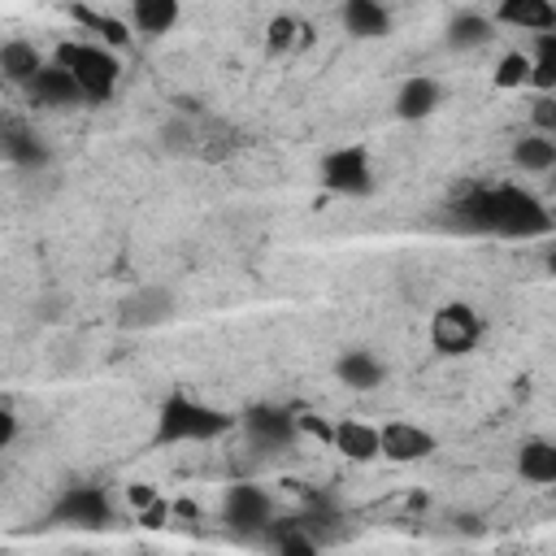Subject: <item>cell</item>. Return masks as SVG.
Returning a JSON list of instances; mask_svg holds the SVG:
<instances>
[{"mask_svg":"<svg viewBox=\"0 0 556 556\" xmlns=\"http://www.w3.org/2000/svg\"><path fill=\"white\" fill-rule=\"evenodd\" d=\"M456 230L500 235V239H547L556 230V213L526 187L513 182H469L447 204Z\"/></svg>","mask_w":556,"mask_h":556,"instance_id":"6da1fadb","label":"cell"},{"mask_svg":"<svg viewBox=\"0 0 556 556\" xmlns=\"http://www.w3.org/2000/svg\"><path fill=\"white\" fill-rule=\"evenodd\" d=\"M239 417L217 408V404H204L187 391H174L161 400L156 408V426H152V443L156 447H178V443H208V439H222L226 430H235Z\"/></svg>","mask_w":556,"mask_h":556,"instance_id":"7a4b0ae2","label":"cell"},{"mask_svg":"<svg viewBox=\"0 0 556 556\" xmlns=\"http://www.w3.org/2000/svg\"><path fill=\"white\" fill-rule=\"evenodd\" d=\"M52 61H61L87 91V104H109L117 96V83H122V61H117V48L109 43H83V39H61Z\"/></svg>","mask_w":556,"mask_h":556,"instance_id":"3957f363","label":"cell"},{"mask_svg":"<svg viewBox=\"0 0 556 556\" xmlns=\"http://www.w3.org/2000/svg\"><path fill=\"white\" fill-rule=\"evenodd\" d=\"M317 178L330 195H343V200L374 195V187H378V174H374V161H369L365 143H343V148L326 152L321 165H317Z\"/></svg>","mask_w":556,"mask_h":556,"instance_id":"277c9868","label":"cell"},{"mask_svg":"<svg viewBox=\"0 0 556 556\" xmlns=\"http://www.w3.org/2000/svg\"><path fill=\"white\" fill-rule=\"evenodd\" d=\"M482 339V317L465 300H447L430 313V348L439 356H469Z\"/></svg>","mask_w":556,"mask_h":556,"instance_id":"5b68a950","label":"cell"},{"mask_svg":"<svg viewBox=\"0 0 556 556\" xmlns=\"http://www.w3.org/2000/svg\"><path fill=\"white\" fill-rule=\"evenodd\" d=\"M222 521L239 539L261 543V534L274 526V495L265 486H256V482H235L222 495Z\"/></svg>","mask_w":556,"mask_h":556,"instance_id":"8992f818","label":"cell"},{"mask_svg":"<svg viewBox=\"0 0 556 556\" xmlns=\"http://www.w3.org/2000/svg\"><path fill=\"white\" fill-rule=\"evenodd\" d=\"M174 313H178V295H174L169 287H161V282H143V287H135L130 295H122V304H117V326H122L126 334H143V330L165 326Z\"/></svg>","mask_w":556,"mask_h":556,"instance_id":"52a82bcc","label":"cell"},{"mask_svg":"<svg viewBox=\"0 0 556 556\" xmlns=\"http://www.w3.org/2000/svg\"><path fill=\"white\" fill-rule=\"evenodd\" d=\"M239 426L248 434L252 447L261 452H278V447H291L300 426H295V413L291 408H278V404H248L239 413Z\"/></svg>","mask_w":556,"mask_h":556,"instance_id":"ba28073f","label":"cell"},{"mask_svg":"<svg viewBox=\"0 0 556 556\" xmlns=\"http://www.w3.org/2000/svg\"><path fill=\"white\" fill-rule=\"evenodd\" d=\"M52 521L61 526H83V530H100L113 521V504L100 486H65L52 504Z\"/></svg>","mask_w":556,"mask_h":556,"instance_id":"9c48e42d","label":"cell"},{"mask_svg":"<svg viewBox=\"0 0 556 556\" xmlns=\"http://www.w3.org/2000/svg\"><path fill=\"white\" fill-rule=\"evenodd\" d=\"M434 452H439L434 430H426L417 421H404V417L382 421V460H391V465H417V460H426Z\"/></svg>","mask_w":556,"mask_h":556,"instance_id":"30bf717a","label":"cell"},{"mask_svg":"<svg viewBox=\"0 0 556 556\" xmlns=\"http://www.w3.org/2000/svg\"><path fill=\"white\" fill-rule=\"evenodd\" d=\"M26 96H30V104H39V109H78V104H87L83 83H78L61 61H43V70L26 83Z\"/></svg>","mask_w":556,"mask_h":556,"instance_id":"8fae6325","label":"cell"},{"mask_svg":"<svg viewBox=\"0 0 556 556\" xmlns=\"http://www.w3.org/2000/svg\"><path fill=\"white\" fill-rule=\"evenodd\" d=\"M0 152H4V161H9L13 169H26V174H39V169L52 161L48 143H43L26 122H17V117L4 122V130H0Z\"/></svg>","mask_w":556,"mask_h":556,"instance_id":"7c38bea8","label":"cell"},{"mask_svg":"<svg viewBox=\"0 0 556 556\" xmlns=\"http://www.w3.org/2000/svg\"><path fill=\"white\" fill-rule=\"evenodd\" d=\"M339 456L356 460V465H369L382 456V430L361 421V417H339L334 421V443H330Z\"/></svg>","mask_w":556,"mask_h":556,"instance_id":"4fadbf2b","label":"cell"},{"mask_svg":"<svg viewBox=\"0 0 556 556\" xmlns=\"http://www.w3.org/2000/svg\"><path fill=\"white\" fill-rule=\"evenodd\" d=\"M235 152H243V130L217 113H204L200 117V139H195V156L217 165V161H230Z\"/></svg>","mask_w":556,"mask_h":556,"instance_id":"5bb4252c","label":"cell"},{"mask_svg":"<svg viewBox=\"0 0 556 556\" xmlns=\"http://www.w3.org/2000/svg\"><path fill=\"white\" fill-rule=\"evenodd\" d=\"M439 104H443V87H439V78H430V74H413V78H404L400 91H395V117H404V122H421V117H430Z\"/></svg>","mask_w":556,"mask_h":556,"instance_id":"9a60e30c","label":"cell"},{"mask_svg":"<svg viewBox=\"0 0 556 556\" xmlns=\"http://www.w3.org/2000/svg\"><path fill=\"white\" fill-rule=\"evenodd\" d=\"M334 378L352 391H374L387 382V365L369 352V348H348L339 361H334Z\"/></svg>","mask_w":556,"mask_h":556,"instance_id":"2e32d148","label":"cell"},{"mask_svg":"<svg viewBox=\"0 0 556 556\" xmlns=\"http://www.w3.org/2000/svg\"><path fill=\"white\" fill-rule=\"evenodd\" d=\"M126 13H130L135 35L156 39V35H165V30L178 26V17H182V0H126Z\"/></svg>","mask_w":556,"mask_h":556,"instance_id":"e0dca14e","label":"cell"},{"mask_svg":"<svg viewBox=\"0 0 556 556\" xmlns=\"http://www.w3.org/2000/svg\"><path fill=\"white\" fill-rule=\"evenodd\" d=\"M495 22L513 26V30H552L556 22V0H500L495 4Z\"/></svg>","mask_w":556,"mask_h":556,"instance_id":"ac0fdd59","label":"cell"},{"mask_svg":"<svg viewBox=\"0 0 556 556\" xmlns=\"http://www.w3.org/2000/svg\"><path fill=\"white\" fill-rule=\"evenodd\" d=\"M517 473L534 486H556V443L552 439H526L517 447Z\"/></svg>","mask_w":556,"mask_h":556,"instance_id":"d6986e66","label":"cell"},{"mask_svg":"<svg viewBox=\"0 0 556 556\" xmlns=\"http://www.w3.org/2000/svg\"><path fill=\"white\" fill-rule=\"evenodd\" d=\"M513 165L521 174H552L556 169V135H543V130H530L513 143Z\"/></svg>","mask_w":556,"mask_h":556,"instance_id":"ffe728a7","label":"cell"},{"mask_svg":"<svg viewBox=\"0 0 556 556\" xmlns=\"http://www.w3.org/2000/svg\"><path fill=\"white\" fill-rule=\"evenodd\" d=\"M343 26L356 39H382L391 30V13L382 0H343Z\"/></svg>","mask_w":556,"mask_h":556,"instance_id":"44dd1931","label":"cell"},{"mask_svg":"<svg viewBox=\"0 0 556 556\" xmlns=\"http://www.w3.org/2000/svg\"><path fill=\"white\" fill-rule=\"evenodd\" d=\"M70 13H74L78 26H87L100 43H109V48H117V52L135 39V26L122 22V17H113V13H100V9H91V4H70Z\"/></svg>","mask_w":556,"mask_h":556,"instance_id":"7402d4cb","label":"cell"},{"mask_svg":"<svg viewBox=\"0 0 556 556\" xmlns=\"http://www.w3.org/2000/svg\"><path fill=\"white\" fill-rule=\"evenodd\" d=\"M39 70H43V52L30 39H4V48H0V74L13 87H26Z\"/></svg>","mask_w":556,"mask_h":556,"instance_id":"603a6c76","label":"cell"},{"mask_svg":"<svg viewBox=\"0 0 556 556\" xmlns=\"http://www.w3.org/2000/svg\"><path fill=\"white\" fill-rule=\"evenodd\" d=\"M491 30H495L491 17H482V13H473V9H460V13H452L443 39H447V48H456V52H473V48H482V43L491 39Z\"/></svg>","mask_w":556,"mask_h":556,"instance_id":"cb8c5ba5","label":"cell"},{"mask_svg":"<svg viewBox=\"0 0 556 556\" xmlns=\"http://www.w3.org/2000/svg\"><path fill=\"white\" fill-rule=\"evenodd\" d=\"M204 117V113H200ZM200 117H191V113H182V109H174L165 122H161V130H156V139H161V148L165 152H174V156H195V139H200Z\"/></svg>","mask_w":556,"mask_h":556,"instance_id":"d4e9b609","label":"cell"},{"mask_svg":"<svg viewBox=\"0 0 556 556\" xmlns=\"http://www.w3.org/2000/svg\"><path fill=\"white\" fill-rule=\"evenodd\" d=\"M308 39H313V30H308L300 17H291V13L269 17V26H265V52H269V56H287V52L304 48Z\"/></svg>","mask_w":556,"mask_h":556,"instance_id":"484cf974","label":"cell"},{"mask_svg":"<svg viewBox=\"0 0 556 556\" xmlns=\"http://www.w3.org/2000/svg\"><path fill=\"white\" fill-rule=\"evenodd\" d=\"M530 65L534 61L526 52H504L500 65H495V74H491V83L500 91H521V87H530Z\"/></svg>","mask_w":556,"mask_h":556,"instance_id":"4316f807","label":"cell"},{"mask_svg":"<svg viewBox=\"0 0 556 556\" xmlns=\"http://www.w3.org/2000/svg\"><path fill=\"white\" fill-rule=\"evenodd\" d=\"M295 426H300V434H313L317 443H334V421H326L321 413H295Z\"/></svg>","mask_w":556,"mask_h":556,"instance_id":"83f0119b","label":"cell"},{"mask_svg":"<svg viewBox=\"0 0 556 556\" xmlns=\"http://www.w3.org/2000/svg\"><path fill=\"white\" fill-rule=\"evenodd\" d=\"M530 126L543 130V135H556V96H552V91L530 104Z\"/></svg>","mask_w":556,"mask_h":556,"instance_id":"f1b7e54d","label":"cell"},{"mask_svg":"<svg viewBox=\"0 0 556 556\" xmlns=\"http://www.w3.org/2000/svg\"><path fill=\"white\" fill-rule=\"evenodd\" d=\"M17 426H22V417H17L13 400H4V404H0V452H9V447L17 443Z\"/></svg>","mask_w":556,"mask_h":556,"instance_id":"f546056e","label":"cell"},{"mask_svg":"<svg viewBox=\"0 0 556 556\" xmlns=\"http://www.w3.org/2000/svg\"><path fill=\"white\" fill-rule=\"evenodd\" d=\"M165 517H169V504H165V500H152L148 508H139V521H143L148 530H161V526H165Z\"/></svg>","mask_w":556,"mask_h":556,"instance_id":"4dcf8cb0","label":"cell"},{"mask_svg":"<svg viewBox=\"0 0 556 556\" xmlns=\"http://www.w3.org/2000/svg\"><path fill=\"white\" fill-rule=\"evenodd\" d=\"M126 500H130V504H135V513H139V508H148V504H152V500H161V495H156L148 482H130V486H126Z\"/></svg>","mask_w":556,"mask_h":556,"instance_id":"1f68e13d","label":"cell"},{"mask_svg":"<svg viewBox=\"0 0 556 556\" xmlns=\"http://www.w3.org/2000/svg\"><path fill=\"white\" fill-rule=\"evenodd\" d=\"M543 265H547V274H552V278H556V243H552V248H547V256H543Z\"/></svg>","mask_w":556,"mask_h":556,"instance_id":"d6a6232c","label":"cell"},{"mask_svg":"<svg viewBox=\"0 0 556 556\" xmlns=\"http://www.w3.org/2000/svg\"><path fill=\"white\" fill-rule=\"evenodd\" d=\"M552 30H556V22H552Z\"/></svg>","mask_w":556,"mask_h":556,"instance_id":"836d02e7","label":"cell"}]
</instances>
